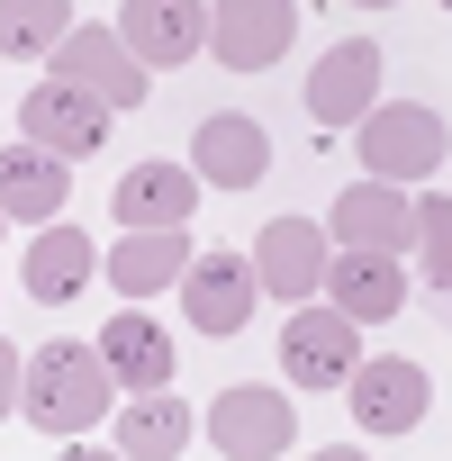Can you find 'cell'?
Segmentation results:
<instances>
[{
    "instance_id": "12",
    "label": "cell",
    "mask_w": 452,
    "mask_h": 461,
    "mask_svg": "<svg viewBox=\"0 0 452 461\" xmlns=\"http://www.w3.org/2000/svg\"><path fill=\"white\" fill-rule=\"evenodd\" d=\"M181 308H190L199 335H245V317H254V263L245 254H190Z\"/></svg>"
},
{
    "instance_id": "16",
    "label": "cell",
    "mask_w": 452,
    "mask_h": 461,
    "mask_svg": "<svg viewBox=\"0 0 452 461\" xmlns=\"http://www.w3.org/2000/svg\"><path fill=\"white\" fill-rule=\"evenodd\" d=\"M64 190H73V163H55V154H37V145H0V217L55 226V217H64Z\"/></svg>"
},
{
    "instance_id": "6",
    "label": "cell",
    "mask_w": 452,
    "mask_h": 461,
    "mask_svg": "<svg viewBox=\"0 0 452 461\" xmlns=\"http://www.w3.org/2000/svg\"><path fill=\"white\" fill-rule=\"evenodd\" d=\"M353 425L362 434H416L425 425V398H434V380L407 362V353H380V362H353Z\"/></svg>"
},
{
    "instance_id": "21",
    "label": "cell",
    "mask_w": 452,
    "mask_h": 461,
    "mask_svg": "<svg viewBox=\"0 0 452 461\" xmlns=\"http://www.w3.org/2000/svg\"><path fill=\"white\" fill-rule=\"evenodd\" d=\"M181 443H190V407H181L172 389H136V407L118 416V452L163 461V452H181Z\"/></svg>"
},
{
    "instance_id": "4",
    "label": "cell",
    "mask_w": 452,
    "mask_h": 461,
    "mask_svg": "<svg viewBox=\"0 0 452 461\" xmlns=\"http://www.w3.org/2000/svg\"><path fill=\"white\" fill-rule=\"evenodd\" d=\"M46 82L91 91L109 118H118V109H145V73H136V55L118 46V28H73V37L55 46V73H46Z\"/></svg>"
},
{
    "instance_id": "22",
    "label": "cell",
    "mask_w": 452,
    "mask_h": 461,
    "mask_svg": "<svg viewBox=\"0 0 452 461\" xmlns=\"http://www.w3.org/2000/svg\"><path fill=\"white\" fill-rule=\"evenodd\" d=\"M73 37L64 0H0V55H55Z\"/></svg>"
},
{
    "instance_id": "14",
    "label": "cell",
    "mask_w": 452,
    "mask_h": 461,
    "mask_svg": "<svg viewBox=\"0 0 452 461\" xmlns=\"http://www.w3.org/2000/svg\"><path fill=\"white\" fill-rule=\"evenodd\" d=\"M272 172V136L236 109H217L199 136H190V181H217V190H254Z\"/></svg>"
},
{
    "instance_id": "13",
    "label": "cell",
    "mask_w": 452,
    "mask_h": 461,
    "mask_svg": "<svg viewBox=\"0 0 452 461\" xmlns=\"http://www.w3.org/2000/svg\"><path fill=\"white\" fill-rule=\"evenodd\" d=\"M208 434H217V452H236V461H272V452H290V398L263 389V380H245V389H226L208 407Z\"/></svg>"
},
{
    "instance_id": "10",
    "label": "cell",
    "mask_w": 452,
    "mask_h": 461,
    "mask_svg": "<svg viewBox=\"0 0 452 461\" xmlns=\"http://www.w3.org/2000/svg\"><path fill=\"white\" fill-rule=\"evenodd\" d=\"M326 236H344V254H389L398 263L416 245V199H398L389 181H353L326 217Z\"/></svg>"
},
{
    "instance_id": "1",
    "label": "cell",
    "mask_w": 452,
    "mask_h": 461,
    "mask_svg": "<svg viewBox=\"0 0 452 461\" xmlns=\"http://www.w3.org/2000/svg\"><path fill=\"white\" fill-rule=\"evenodd\" d=\"M109 362H100V344H73V335H55V344H37L28 353V371H19V416L37 425V434H55V443H73V434H91L100 416H109Z\"/></svg>"
},
{
    "instance_id": "18",
    "label": "cell",
    "mask_w": 452,
    "mask_h": 461,
    "mask_svg": "<svg viewBox=\"0 0 452 461\" xmlns=\"http://www.w3.org/2000/svg\"><path fill=\"white\" fill-rule=\"evenodd\" d=\"M190 272V236L181 226H145V236H127L118 254H109V290L118 299H154L163 281H181Z\"/></svg>"
},
{
    "instance_id": "23",
    "label": "cell",
    "mask_w": 452,
    "mask_h": 461,
    "mask_svg": "<svg viewBox=\"0 0 452 461\" xmlns=\"http://www.w3.org/2000/svg\"><path fill=\"white\" fill-rule=\"evenodd\" d=\"M416 254H425V290L443 299V290H452V199H443V190L416 208Z\"/></svg>"
},
{
    "instance_id": "8",
    "label": "cell",
    "mask_w": 452,
    "mask_h": 461,
    "mask_svg": "<svg viewBox=\"0 0 452 461\" xmlns=\"http://www.w3.org/2000/svg\"><path fill=\"white\" fill-rule=\"evenodd\" d=\"M290 37H299V10H290V0H217V10H208V46H217V64H236V73L281 64Z\"/></svg>"
},
{
    "instance_id": "3",
    "label": "cell",
    "mask_w": 452,
    "mask_h": 461,
    "mask_svg": "<svg viewBox=\"0 0 452 461\" xmlns=\"http://www.w3.org/2000/svg\"><path fill=\"white\" fill-rule=\"evenodd\" d=\"M19 145H37V154H55V163H82V154L109 145V109H100L91 91H73V82H37V91L19 100Z\"/></svg>"
},
{
    "instance_id": "9",
    "label": "cell",
    "mask_w": 452,
    "mask_h": 461,
    "mask_svg": "<svg viewBox=\"0 0 452 461\" xmlns=\"http://www.w3.org/2000/svg\"><path fill=\"white\" fill-rule=\"evenodd\" d=\"M254 290H272V299H317V281H326V226H308V217H272L263 236H254Z\"/></svg>"
},
{
    "instance_id": "24",
    "label": "cell",
    "mask_w": 452,
    "mask_h": 461,
    "mask_svg": "<svg viewBox=\"0 0 452 461\" xmlns=\"http://www.w3.org/2000/svg\"><path fill=\"white\" fill-rule=\"evenodd\" d=\"M19 371H28V353H19V344H0V416L19 407Z\"/></svg>"
},
{
    "instance_id": "15",
    "label": "cell",
    "mask_w": 452,
    "mask_h": 461,
    "mask_svg": "<svg viewBox=\"0 0 452 461\" xmlns=\"http://www.w3.org/2000/svg\"><path fill=\"white\" fill-rule=\"evenodd\" d=\"M109 208H118V226H127V236H145V226H190L199 181H190L181 163H136V172H118Z\"/></svg>"
},
{
    "instance_id": "20",
    "label": "cell",
    "mask_w": 452,
    "mask_h": 461,
    "mask_svg": "<svg viewBox=\"0 0 452 461\" xmlns=\"http://www.w3.org/2000/svg\"><path fill=\"white\" fill-rule=\"evenodd\" d=\"M91 272H100V263H91V236H82V226H64V217L28 245V299H82Z\"/></svg>"
},
{
    "instance_id": "5",
    "label": "cell",
    "mask_w": 452,
    "mask_h": 461,
    "mask_svg": "<svg viewBox=\"0 0 452 461\" xmlns=\"http://www.w3.org/2000/svg\"><path fill=\"white\" fill-rule=\"evenodd\" d=\"M353 362H362V326H353L344 308H308V299H299V317H290V335H281V371H290L299 389H344Z\"/></svg>"
},
{
    "instance_id": "7",
    "label": "cell",
    "mask_w": 452,
    "mask_h": 461,
    "mask_svg": "<svg viewBox=\"0 0 452 461\" xmlns=\"http://www.w3.org/2000/svg\"><path fill=\"white\" fill-rule=\"evenodd\" d=\"M118 46L136 55V73L190 64L208 46V0H127L118 10Z\"/></svg>"
},
{
    "instance_id": "19",
    "label": "cell",
    "mask_w": 452,
    "mask_h": 461,
    "mask_svg": "<svg viewBox=\"0 0 452 461\" xmlns=\"http://www.w3.org/2000/svg\"><path fill=\"white\" fill-rule=\"evenodd\" d=\"M100 362H109V380H127V389H163V380H172V335H163L154 317L118 308L109 335H100Z\"/></svg>"
},
{
    "instance_id": "11",
    "label": "cell",
    "mask_w": 452,
    "mask_h": 461,
    "mask_svg": "<svg viewBox=\"0 0 452 461\" xmlns=\"http://www.w3.org/2000/svg\"><path fill=\"white\" fill-rule=\"evenodd\" d=\"M371 91H380V46H371V37H344V46H326L317 73H308V118H317V127H362V118H371Z\"/></svg>"
},
{
    "instance_id": "17",
    "label": "cell",
    "mask_w": 452,
    "mask_h": 461,
    "mask_svg": "<svg viewBox=\"0 0 452 461\" xmlns=\"http://www.w3.org/2000/svg\"><path fill=\"white\" fill-rule=\"evenodd\" d=\"M317 290H326V308H344L353 326L407 308V272H398L389 254H326V281H317Z\"/></svg>"
},
{
    "instance_id": "2",
    "label": "cell",
    "mask_w": 452,
    "mask_h": 461,
    "mask_svg": "<svg viewBox=\"0 0 452 461\" xmlns=\"http://www.w3.org/2000/svg\"><path fill=\"white\" fill-rule=\"evenodd\" d=\"M443 154H452V136H443V109H407V100H389V109H371L362 118V163H371V181H425V172H443Z\"/></svg>"
}]
</instances>
